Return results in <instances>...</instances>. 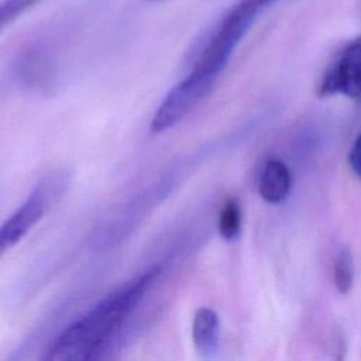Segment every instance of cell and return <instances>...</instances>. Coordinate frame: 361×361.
Segmentation results:
<instances>
[{"label": "cell", "instance_id": "obj_1", "mask_svg": "<svg viewBox=\"0 0 361 361\" xmlns=\"http://www.w3.org/2000/svg\"><path fill=\"white\" fill-rule=\"evenodd\" d=\"M278 0H237L213 28L190 72L164 97L165 113L176 120L189 114L213 89L231 54L257 17Z\"/></svg>", "mask_w": 361, "mask_h": 361}, {"label": "cell", "instance_id": "obj_2", "mask_svg": "<svg viewBox=\"0 0 361 361\" xmlns=\"http://www.w3.org/2000/svg\"><path fill=\"white\" fill-rule=\"evenodd\" d=\"M159 268L154 267L113 292L55 337L47 360L82 361L96 358L107 348L127 319L147 295Z\"/></svg>", "mask_w": 361, "mask_h": 361}, {"label": "cell", "instance_id": "obj_3", "mask_svg": "<svg viewBox=\"0 0 361 361\" xmlns=\"http://www.w3.org/2000/svg\"><path fill=\"white\" fill-rule=\"evenodd\" d=\"M334 94L361 97V35L344 44L323 73L319 96Z\"/></svg>", "mask_w": 361, "mask_h": 361}, {"label": "cell", "instance_id": "obj_4", "mask_svg": "<svg viewBox=\"0 0 361 361\" xmlns=\"http://www.w3.org/2000/svg\"><path fill=\"white\" fill-rule=\"evenodd\" d=\"M52 195L54 192L51 185H38L24 203L0 224V257L17 244L41 220Z\"/></svg>", "mask_w": 361, "mask_h": 361}, {"label": "cell", "instance_id": "obj_5", "mask_svg": "<svg viewBox=\"0 0 361 361\" xmlns=\"http://www.w3.org/2000/svg\"><path fill=\"white\" fill-rule=\"evenodd\" d=\"M290 185L289 168L279 159H269L261 172L258 192L267 203L278 204L288 197Z\"/></svg>", "mask_w": 361, "mask_h": 361}, {"label": "cell", "instance_id": "obj_6", "mask_svg": "<svg viewBox=\"0 0 361 361\" xmlns=\"http://www.w3.org/2000/svg\"><path fill=\"white\" fill-rule=\"evenodd\" d=\"M220 322L217 313L210 307H200L193 317L192 338L199 354L209 357L219 345Z\"/></svg>", "mask_w": 361, "mask_h": 361}, {"label": "cell", "instance_id": "obj_7", "mask_svg": "<svg viewBox=\"0 0 361 361\" xmlns=\"http://www.w3.org/2000/svg\"><path fill=\"white\" fill-rule=\"evenodd\" d=\"M333 281L337 292L345 295L351 290L354 283V259L351 250L343 247L336 254L333 262Z\"/></svg>", "mask_w": 361, "mask_h": 361}, {"label": "cell", "instance_id": "obj_8", "mask_svg": "<svg viewBox=\"0 0 361 361\" xmlns=\"http://www.w3.org/2000/svg\"><path fill=\"white\" fill-rule=\"evenodd\" d=\"M241 230V207L235 199L224 202L219 214V233L224 240H235Z\"/></svg>", "mask_w": 361, "mask_h": 361}, {"label": "cell", "instance_id": "obj_9", "mask_svg": "<svg viewBox=\"0 0 361 361\" xmlns=\"http://www.w3.org/2000/svg\"><path fill=\"white\" fill-rule=\"evenodd\" d=\"M348 165L351 171L361 179V133L357 135L348 152Z\"/></svg>", "mask_w": 361, "mask_h": 361}, {"label": "cell", "instance_id": "obj_10", "mask_svg": "<svg viewBox=\"0 0 361 361\" xmlns=\"http://www.w3.org/2000/svg\"><path fill=\"white\" fill-rule=\"evenodd\" d=\"M154 1H158V0H154Z\"/></svg>", "mask_w": 361, "mask_h": 361}]
</instances>
